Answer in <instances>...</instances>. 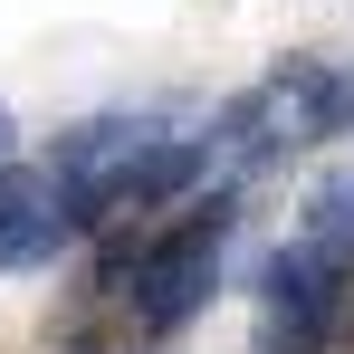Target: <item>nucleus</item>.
I'll use <instances>...</instances> for the list:
<instances>
[{"label": "nucleus", "instance_id": "nucleus-2", "mask_svg": "<svg viewBox=\"0 0 354 354\" xmlns=\"http://www.w3.org/2000/svg\"><path fill=\"white\" fill-rule=\"evenodd\" d=\"M259 297H268V354H316L335 326V297H345V259L316 239H288V249H268Z\"/></svg>", "mask_w": 354, "mask_h": 354}, {"label": "nucleus", "instance_id": "nucleus-4", "mask_svg": "<svg viewBox=\"0 0 354 354\" xmlns=\"http://www.w3.org/2000/svg\"><path fill=\"white\" fill-rule=\"evenodd\" d=\"M58 173H29V163H0V230H19V221H39V211H58Z\"/></svg>", "mask_w": 354, "mask_h": 354}, {"label": "nucleus", "instance_id": "nucleus-1", "mask_svg": "<svg viewBox=\"0 0 354 354\" xmlns=\"http://www.w3.org/2000/svg\"><path fill=\"white\" fill-rule=\"evenodd\" d=\"M230 221H239V201H230V192H211L182 230H163L153 249H144V268H134V326H144V335H173L182 316L211 297V268H221Z\"/></svg>", "mask_w": 354, "mask_h": 354}, {"label": "nucleus", "instance_id": "nucleus-8", "mask_svg": "<svg viewBox=\"0 0 354 354\" xmlns=\"http://www.w3.org/2000/svg\"><path fill=\"white\" fill-rule=\"evenodd\" d=\"M58 354H96V345H86V335H77V345H58Z\"/></svg>", "mask_w": 354, "mask_h": 354}, {"label": "nucleus", "instance_id": "nucleus-3", "mask_svg": "<svg viewBox=\"0 0 354 354\" xmlns=\"http://www.w3.org/2000/svg\"><path fill=\"white\" fill-rule=\"evenodd\" d=\"M153 153H163V124H144V115H86L77 134H58L48 173H58V182H96V192H115V182H134Z\"/></svg>", "mask_w": 354, "mask_h": 354}, {"label": "nucleus", "instance_id": "nucleus-7", "mask_svg": "<svg viewBox=\"0 0 354 354\" xmlns=\"http://www.w3.org/2000/svg\"><path fill=\"white\" fill-rule=\"evenodd\" d=\"M0 153H10V106H0Z\"/></svg>", "mask_w": 354, "mask_h": 354}, {"label": "nucleus", "instance_id": "nucleus-6", "mask_svg": "<svg viewBox=\"0 0 354 354\" xmlns=\"http://www.w3.org/2000/svg\"><path fill=\"white\" fill-rule=\"evenodd\" d=\"M67 201V192H58ZM67 239V211H39V221H19V230H0V268H39V259H58Z\"/></svg>", "mask_w": 354, "mask_h": 354}, {"label": "nucleus", "instance_id": "nucleus-5", "mask_svg": "<svg viewBox=\"0 0 354 354\" xmlns=\"http://www.w3.org/2000/svg\"><path fill=\"white\" fill-rule=\"evenodd\" d=\"M297 239H316V249H335V259L354 268V182H326V192H316V211H306V230H297Z\"/></svg>", "mask_w": 354, "mask_h": 354}]
</instances>
